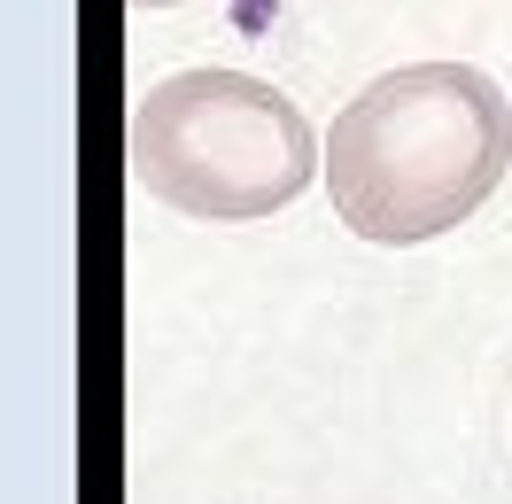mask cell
Returning a JSON list of instances; mask_svg holds the SVG:
<instances>
[{
    "label": "cell",
    "mask_w": 512,
    "mask_h": 504,
    "mask_svg": "<svg viewBox=\"0 0 512 504\" xmlns=\"http://www.w3.org/2000/svg\"><path fill=\"white\" fill-rule=\"evenodd\" d=\"M512 171V101L474 63H404L326 125V194L357 241L412 249L466 225Z\"/></svg>",
    "instance_id": "obj_1"
},
{
    "label": "cell",
    "mask_w": 512,
    "mask_h": 504,
    "mask_svg": "<svg viewBox=\"0 0 512 504\" xmlns=\"http://www.w3.org/2000/svg\"><path fill=\"white\" fill-rule=\"evenodd\" d=\"M132 179L187 218H272L319 171V132L280 86L249 70H179L140 94L125 125Z\"/></svg>",
    "instance_id": "obj_2"
},
{
    "label": "cell",
    "mask_w": 512,
    "mask_h": 504,
    "mask_svg": "<svg viewBox=\"0 0 512 504\" xmlns=\"http://www.w3.org/2000/svg\"><path fill=\"white\" fill-rule=\"evenodd\" d=\"M132 8H171V0H132Z\"/></svg>",
    "instance_id": "obj_3"
}]
</instances>
